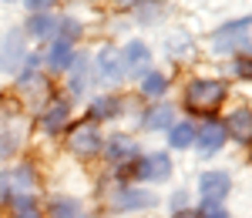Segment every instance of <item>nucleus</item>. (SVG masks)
I'll return each instance as SVG.
<instances>
[{
	"label": "nucleus",
	"instance_id": "nucleus-1",
	"mask_svg": "<svg viewBox=\"0 0 252 218\" xmlns=\"http://www.w3.org/2000/svg\"><path fill=\"white\" fill-rule=\"evenodd\" d=\"M225 84L222 81H192L189 87H185V108L195 111V114H212L215 108L225 101Z\"/></svg>",
	"mask_w": 252,
	"mask_h": 218
},
{
	"label": "nucleus",
	"instance_id": "nucleus-2",
	"mask_svg": "<svg viewBox=\"0 0 252 218\" xmlns=\"http://www.w3.org/2000/svg\"><path fill=\"white\" fill-rule=\"evenodd\" d=\"M67 151L78 155V158H94L104 151V138H101V128L94 121H81L67 131Z\"/></svg>",
	"mask_w": 252,
	"mask_h": 218
},
{
	"label": "nucleus",
	"instance_id": "nucleus-3",
	"mask_svg": "<svg viewBox=\"0 0 252 218\" xmlns=\"http://www.w3.org/2000/svg\"><path fill=\"white\" fill-rule=\"evenodd\" d=\"M252 17H242L235 20V24H225V27H219L212 37V47L215 51H222V54H239V51H246V47H252Z\"/></svg>",
	"mask_w": 252,
	"mask_h": 218
},
{
	"label": "nucleus",
	"instance_id": "nucleus-4",
	"mask_svg": "<svg viewBox=\"0 0 252 218\" xmlns=\"http://www.w3.org/2000/svg\"><path fill=\"white\" fill-rule=\"evenodd\" d=\"M158 198L148 188H131V185H121L111 195V208L115 212H145V208H155Z\"/></svg>",
	"mask_w": 252,
	"mask_h": 218
},
{
	"label": "nucleus",
	"instance_id": "nucleus-5",
	"mask_svg": "<svg viewBox=\"0 0 252 218\" xmlns=\"http://www.w3.org/2000/svg\"><path fill=\"white\" fill-rule=\"evenodd\" d=\"M141 185H161V181L172 178V158L168 155H148V158H138V164L131 168Z\"/></svg>",
	"mask_w": 252,
	"mask_h": 218
},
{
	"label": "nucleus",
	"instance_id": "nucleus-6",
	"mask_svg": "<svg viewBox=\"0 0 252 218\" xmlns=\"http://www.w3.org/2000/svg\"><path fill=\"white\" fill-rule=\"evenodd\" d=\"M198 191H202V201L222 205L232 191V175L229 171H202L198 175Z\"/></svg>",
	"mask_w": 252,
	"mask_h": 218
},
{
	"label": "nucleus",
	"instance_id": "nucleus-7",
	"mask_svg": "<svg viewBox=\"0 0 252 218\" xmlns=\"http://www.w3.org/2000/svg\"><path fill=\"white\" fill-rule=\"evenodd\" d=\"M195 144H198V155H202V158L219 155V151H222V144H225V124H219L215 118H205L202 131L195 135Z\"/></svg>",
	"mask_w": 252,
	"mask_h": 218
},
{
	"label": "nucleus",
	"instance_id": "nucleus-8",
	"mask_svg": "<svg viewBox=\"0 0 252 218\" xmlns=\"http://www.w3.org/2000/svg\"><path fill=\"white\" fill-rule=\"evenodd\" d=\"M67 121H71V101L67 98H51V104H47L44 114H40L44 135H61V131L67 128Z\"/></svg>",
	"mask_w": 252,
	"mask_h": 218
},
{
	"label": "nucleus",
	"instance_id": "nucleus-9",
	"mask_svg": "<svg viewBox=\"0 0 252 218\" xmlns=\"http://www.w3.org/2000/svg\"><path fill=\"white\" fill-rule=\"evenodd\" d=\"M44 215L47 218H88V208L78 195H51L44 201Z\"/></svg>",
	"mask_w": 252,
	"mask_h": 218
},
{
	"label": "nucleus",
	"instance_id": "nucleus-10",
	"mask_svg": "<svg viewBox=\"0 0 252 218\" xmlns=\"http://www.w3.org/2000/svg\"><path fill=\"white\" fill-rule=\"evenodd\" d=\"M148 60H152L148 44H141V40H128V44H125V51H121L125 74H138V71H145V67H148Z\"/></svg>",
	"mask_w": 252,
	"mask_h": 218
},
{
	"label": "nucleus",
	"instance_id": "nucleus-11",
	"mask_svg": "<svg viewBox=\"0 0 252 218\" xmlns=\"http://www.w3.org/2000/svg\"><path fill=\"white\" fill-rule=\"evenodd\" d=\"M94 71H97L104 81H121V78H125L121 51H115V47H104V51L97 54V60H94Z\"/></svg>",
	"mask_w": 252,
	"mask_h": 218
},
{
	"label": "nucleus",
	"instance_id": "nucleus-12",
	"mask_svg": "<svg viewBox=\"0 0 252 218\" xmlns=\"http://www.w3.org/2000/svg\"><path fill=\"white\" fill-rule=\"evenodd\" d=\"M225 135H232L239 144L252 141V111L249 108H235L232 114H229V121H225Z\"/></svg>",
	"mask_w": 252,
	"mask_h": 218
},
{
	"label": "nucleus",
	"instance_id": "nucleus-13",
	"mask_svg": "<svg viewBox=\"0 0 252 218\" xmlns=\"http://www.w3.org/2000/svg\"><path fill=\"white\" fill-rule=\"evenodd\" d=\"M104 155H108V161H111V164L135 161L138 158V144H135V138H128V135H118V138H111L108 144H104Z\"/></svg>",
	"mask_w": 252,
	"mask_h": 218
},
{
	"label": "nucleus",
	"instance_id": "nucleus-14",
	"mask_svg": "<svg viewBox=\"0 0 252 218\" xmlns=\"http://www.w3.org/2000/svg\"><path fill=\"white\" fill-rule=\"evenodd\" d=\"M27 34L34 40H58V17L54 14H31Z\"/></svg>",
	"mask_w": 252,
	"mask_h": 218
},
{
	"label": "nucleus",
	"instance_id": "nucleus-15",
	"mask_svg": "<svg viewBox=\"0 0 252 218\" xmlns=\"http://www.w3.org/2000/svg\"><path fill=\"white\" fill-rule=\"evenodd\" d=\"M47 64L54 67V71H71L74 67V47L67 44V40H51V51H47Z\"/></svg>",
	"mask_w": 252,
	"mask_h": 218
},
{
	"label": "nucleus",
	"instance_id": "nucleus-16",
	"mask_svg": "<svg viewBox=\"0 0 252 218\" xmlns=\"http://www.w3.org/2000/svg\"><path fill=\"white\" fill-rule=\"evenodd\" d=\"M7 175H10V188H14V195H17V191H24V195H34L37 175H34V168H31V164H17V168H10Z\"/></svg>",
	"mask_w": 252,
	"mask_h": 218
},
{
	"label": "nucleus",
	"instance_id": "nucleus-17",
	"mask_svg": "<svg viewBox=\"0 0 252 218\" xmlns=\"http://www.w3.org/2000/svg\"><path fill=\"white\" fill-rule=\"evenodd\" d=\"M118 114H121V98H115V94H101L91 101V121H108Z\"/></svg>",
	"mask_w": 252,
	"mask_h": 218
},
{
	"label": "nucleus",
	"instance_id": "nucleus-18",
	"mask_svg": "<svg viewBox=\"0 0 252 218\" xmlns=\"http://www.w3.org/2000/svg\"><path fill=\"white\" fill-rule=\"evenodd\" d=\"M195 135H198V131H195L189 121L172 124V128H168V144H172L175 151H185V148H192V144H195Z\"/></svg>",
	"mask_w": 252,
	"mask_h": 218
},
{
	"label": "nucleus",
	"instance_id": "nucleus-19",
	"mask_svg": "<svg viewBox=\"0 0 252 218\" xmlns=\"http://www.w3.org/2000/svg\"><path fill=\"white\" fill-rule=\"evenodd\" d=\"M172 118H175V111L168 108V104H155L148 114H145V128L148 131H161V128H172Z\"/></svg>",
	"mask_w": 252,
	"mask_h": 218
},
{
	"label": "nucleus",
	"instance_id": "nucleus-20",
	"mask_svg": "<svg viewBox=\"0 0 252 218\" xmlns=\"http://www.w3.org/2000/svg\"><path fill=\"white\" fill-rule=\"evenodd\" d=\"M165 91H168L165 74H145V78H141V94H145V98H161Z\"/></svg>",
	"mask_w": 252,
	"mask_h": 218
},
{
	"label": "nucleus",
	"instance_id": "nucleus-21",
	"mask_svg": "<svg viewBox=\"0 0 252 218\" xmlns=\"http://www.w3.org/2000/svg\"><path fill=\"white\" fill-rule=\"evenodd\" d=\"M17 148H20L17 131H0V161H7L10 155H17Z\"/></svg>",
	"mask_w": 252,
	"mask_h": 218
},
{
	"label": "nucleus",
	"instance_id": "nucleus-22",
	"mask_svg": "<svg viewBox=\"0 0 252 218\" xmlns=\"http://www.w3.org/2000/svg\"><path fill=\"white\" fill-rule=\"evenodd\" d=\"M78 34H81V20L78 17H61L58 20V37L61 40H67V44H71Z\"/></svg>",
	"mask_w": 252,
	"mask_h": 218
},
{
	"label": "nucleus",
	"instance_id": "nucleus-23",
	"mask_svg": "<svg viewBox=\"0 0 252 218\" xmlns=\"http://www.w3.org/2000/svg\"><path fill=\"white\" fill-rule=\"evenodd\" d=\"M198 215H202V218H229V215H225V208H222V205H215V201H202Z\"/></svg>",
	"mask_w": 252,
	"mask_h": 218
},
{
	"label": "nucleus",
	"instance_id": "nucleus-24",
	"mask_svg": "<svg viewBox=\"0 0 252 218\" xmlns=\"http://www.w3.org/2000/svg\"><path fill=\"white\" fill-rule=\"evenodd\" d=\"M27 7H31V14H51V7H54V0H24Z\"/></svg>",
	"mask_w": 252,
	"mask_h": 218
},
{
	"label": "nucleus",
	"instance_id": "nucleus-25",
	"mask_svg": "<svg viewBox=\"0 0 252 218\" xmlns=\"http://www.w3.org/2000/svg\"><path fill=\"white\" fill-rule=\"evenodd\" d=\"M232 71L239 74V78H252V57H239L232 64Z\"/></svg>",
	"mask_w": 252,
	"mask_h": 218
},
{
	"label": "nucleus",
	"instance_id": "nucleus-26",
	"mask_svg": "<svg viewBox=\"0 0 252 218\" xmlns=\"http://www.w3.org/2000/svg\"><path fill=\"white\" fill-rule=\"evenodd\" d=\"M10 195H14V188H10V175H7V171H0V205H3V201H10Z\"/></svg>",
	"mask_w": 252,
	"mask_h": 218
},
{
	"label": "nucleus",
	"instance_id": "nucleus-27",
	"mask_svg": "<svg viewBox=\"0 0 252 218\" xmlns=\"http://www.w3.org/2000/svg\"><path fill=\"white\" fill-rule=\"evenodd\" d=\"M185 205H189V191H175L172 208H175V212H185Z\"/></svg>",
	"mask_w": 252,
	"mask_h": 218
},
{
	"label": "nucleus",
	"instance_id": "nucleus-28",
	"mask_svg": "<svg viewBox=\"0 0 252 218\" xmlns=\"http://www.w3.org/2000/svg\"><path fill=\"white\" fill-rule=\"evenodd\" d=\"M121 10H131V7H141V3H148V0H115Z\"/></svg>",
	"mask_w": 252,
	"mask_h": 218
},
{
	"label": "nucleus",
	"instance_id": "nucleus-29",
	"mask_svg": "<svg viewBox=\"0 0 252 218\" xmlns=\"http://www.w3.org/2000/svg\"><path fill=\"white\" fill-rule=\"evenodd\" d=\"M14 218H44V212L40 208H34V212H17Z\"/></svg>",
	"mask_w": 252,
	"mask_h": 218
},
{
	"label": "nucleus",
	"instance_id": "nucleus-30",
	"mask_svg": "<svg viewBox=\"0 0 252 218\" xmlns=\"http://www.w3.org/2000/svg\"><path fill=\"white\" fill-rule=\"evenodd\" d=\"M175 218H202V215H198V212H189V208H185V212H175Z\"/></svg>",
	"mask_w": 252,
	"mask_h": 218
}]
</instances>
